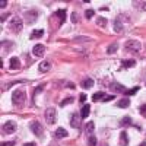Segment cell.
<instances>
[{"label":"cell","mask_w":146,"mask_h":146,"mask_svg":"<svg viewBox=\"0 0 146 146\" xmlns=\"http://www.w3.org/2000/svg\"><path fill=\"white\" fill-rule=\"evenodd\" d=\"M25 100H27V95L22 89H18V91H15L13 94H12V104H13L15 107H19V108L23 107Z\"/></svg>","instance_id":"6da1fadb"},{"label":"cell","mask_w":146,"mask_h":146,"mask_svg":"<svg viewBox=\"0 0 146 146\" xmlns=\"http://www.w3.org/2000/svg\"><path fill=\"white\" fill-rule=\"evenodd\" d=\"M115 96L114 95H107L105 92H102V91H100V92H96V94H94L92 95V100L96 102V101H102V102H107V101H111V100H114Z\"/></svg>","instance_id":"7a4b0ae2"},{"label":"cell","mask_w":146,"mask_h":146,"mask_svg":"<svg viewBox=\"0 0 146 146\" xmlns=\"http://www.w3.org/2000/svg\"><path fill=\"white\" fill-rule=\"evenodd\" d=\"M22 27H23V23H22V19L15 16V18H12L10 23H9V28L13 31V32H21L22 31Z\"/></svg>","instance_id":"3957f363"},{"label":"cell","mask_w":146,"mask_h":146,"mask_svg":"<svg viewBox=\"0 0 146 146\" xmlns=\"http://www.w3.org/2000/svg\"><path fill=\"white\" fill-rule=\"evenodd\" d=\"M45 120L48 124H54L57 121V111L54 108H47L45 110Z\"/></svg>","instance_id":"277c9868"},{"label":"cell","mask_w":146,"mask_h":146,"mask_svg":"<svg viewBox=\"0 0 146 146\" xmlns=\"http://www.w3.org/2000/svg\"><path fill=\"white\" fill-rule=\"evenodd\" d=\"M124 48H126L127 51H139L140 48H142V45H140V42L136 41V40H130V41L126 42Z\"/></svg>","instance_id":"5b68a950"},{"label":"cell","mask_w":146,"mask_h":146,"mask_svg":"<svg viewBox=\"0 0 146 146\" xmlns=\"http://www.w3.org/2000/svg\"><path fill=\"white\" fill-rule=\"evenodd\" d=\"M29 129H31V131L34 133L35 136H42V131H44V129H42V126H41V123H38V121H34V123H31V126H29Z\"/></svg>","instance_id":"8992f818"},{"label":"cell","mask_w":146,"mask_h":146,"mask_svg":"<svg viewBox=\"0 0 146 146\" xmlns=\"http://www.w3.org/2000/svg\"><path fill=\"white\" fill-rule=\"evenodd\" d=\"M15 130H16V124L13 121H6L3 124V131L6 135H12V133H15Z\"/></svg>","instance_id":"52a82bcc"},{"label":"cell","mask_w":146,"mask_h":146,"mask_svg":"<svg viewBox=\"0 0 146 146\" xmlns=\"http://www.w3.org/2000/svg\"><path fill=\"white\" fill-rule=\"evenodd\" d=\"M32 53H34V56H36V57H41V56H44V53H45V47H44L42 44H36V45L32 48Z\"/></svg>","instance_id":"ba28073f"},{"label":"cell","mask_w":146,"mask_h":146,"mask_svg":"<svg viewBox=\"0 0 146 146\" xmlns=\"http://www.w3.org/2000/svg\"><path fill=\"white\" fill-rule=\"evenodd\" d=\"M80 118H82L80 114H79V115H78V114H72V117H70V126H72V127H79Z\"/></svg>","instance_id":"9c48e42d"},{"label":"cell","mask_w":146,"mask_h":146,"mask_svg":"<svg viewBox=\"0 0 146 146\" xmlns=\"http://www.w3.org/2000/svg\"><path fill=\"white\" fill-rule=\"evenodd\" d=\"M110 88H113L114 91H117V92H121V94H124V92H126V88L123 86V85L117 83V82H113L111 85H110Z\"/></svg>","instance_id":"30bf717a"},{"label":"cell","mask_w":146,"mask_h":146,"mask_svg":"<svg viewBox=\"0 0 146 146\" xmlns=\"http://www.w3.org/2000/svg\"><path fill=\"white\" fill-rule=\"evenodd\" d=\"M54 136H56L57 139H63V137L67 136V131H66V129H63V127H58V129L56 130V133H54Z\"/></svg>","instance_id":"8fae6325"},{"label":"cell","mask_w":146,"mask_h":146,"mask_svg":"<svg viewBox=\"0 0 146 146\" xmlns=\"http://www.w3.org/2000/svg\"><path fill=\"white\" fill-rule=\"evenodd\" d=\"M89 113H91V105H89V104H88V105H83L82 110H80V117H82V118H88Z\"/></svg>","instance_id":"7c38bea8"},{"label":"cell","mask_w":146,"mask_h":146,"mask_svg":"<svg viewBox=\"0 0 146 146\" xmlns=\"http://www.w3.org/2000/svg\"><path fill=\"white\" fill-rule=\"evenodd\" d=\"M92 86H94V79L88 78V79L82 80V88H85V89H89V88H92Z\"/></svg>","instance_id":"4fadbf2b"},{"label":"cell","mask_w":146,"mask_h":146,"mask_svg":"<svg viewBox=\"0 0 146 146\" xmlns=\"http://www.w3.org/2000/svg\"><path fill=\"white\" fill-rule=\"evenodd\" d=\"M44 35V29H34L32 34H31V40H35V38H41Z\"/></svg>","instance_id":"5bb4252c"},{"label":"cell","mask_w":146,"mask_h":146,"mask_svg":"<svg viewBox=\"0 0 146 146\" xmlns=\"http://www.w3.org/2000/svg\"><path fill=\"white\" fill-rule=\"evenodd\" d=\"M130 105V100L127 98V96H126V98H123V100H120L118 102H117V107H120V108H127Z\"/></svg>","instance_id":"9a60e30c"},{"label":"cell","mask_w":146,"mask_h":146,"mask_svg":"<svg viewBox=\"0 0 146 146\" xmlns=\"http://www.w3.org/2000/svg\"><path fill=\"white\" fill-rule=\"evenodd\" d=\"M9 63H10V69H12V70L19 69V60H18V57H12Z\"/></svg>","instance_id":"2e32d148"},{"label":"cell","mask_w":146,"mask_h":146,"mask_svg":"<svg viewBox=\"0 0 146 146\" xmlns=\"http://www.w3.org/2000/svg\"><path fill=\"white\" fill-rule=\"evenodd\" d=\"M56 15L60 18V23L64 22V19H66V10H64V9H58V10L56 12Z\"/></svg>","instance_id":"e0dca14e"},{"label":"cell","mask_w":146,"mask_h":146,"mask_svg":"<svg viewBox=\"0 0 146 146\" xmlns=\"http://www.w3.org/2000/svg\"><path fill=\"white\" fill-rule=\"evenodd\" d=\"M114 29H115V32H121V29H123V27H121V19H120V18H117V19L114 21Z\"/></svg>","instance_id":"ac0fdd59"},{"label":"cell","mask_w":146,"mask_h":146,"mask_svg":"<svg viewBox=\"0 0 146 146\" xmlns=\"http://www.w3.org/2000/svg\"><path fill=\"white\" fill-rule=\"evenodd\" d=\"M50 67L51 66H50V63H48V62H42L40 64V72H42V73L44 72H48V70H50Z\"/></svg>","instance_id":"d6986e66"},{"label":"cell","mask_w":146,"mask_h":146,"mask_svg":"<svg viewBox=\"0 0 146 146\" xmlns=\"http://www.w3.org/2000/svg\"><path fill=\"white\" fill-rule=\"evenodd\" d=\"M117 50H118V44H115V42H114V44H111V45H110V47L107 48V53H108V54H114Z\"/></svg>","instance_id":"ffe728a7"},{"label":"cell","mask_w":146,"mask_h":146,"mask_svg":"<svg viewBox=\"0 0 146 146\" xmlns=\"http://www.w3.org/2000/svg\"><path fill=\"white\" fill-rule=\"evenodd\" d=\"M121 64H123V67H133L136 64V62H135V60H123Z\"/></svg>","instance_id":"44dd1931"},{"label":"cell","mask_w":146,"mask_h":146,"mask_svg":"<svg viewBox=\"0 0 146 146\" xmlns=\"http://www.w3.org/2000/svg\"><path fill=\"white\" fill-rule=\"evenodd\" d=\"M94 129H95L94 121H89V123L86 124V135H92V133H94Z\"/></svg>","instance_id":"7402d4cb"},{"label":"cell","mask_w":146,"mask_h":146,"mask_svg":"<svg viewBox=\"0 0 146 146\" xmlns=\"http://www.w3.org/2000/svg\"><path fill=\"white\" fill-rule=\"evenodd\" d=\"M120 137H121V142H123L124 146L129 145V137H127V133H126V131H121V136H120Z\"/></svg>","instance_id":"603a6c76"},{"label":"cell","mask_w":146,"mask_h":146,"mask_svg":"<svg viewBox=\"0 0 146 146\" xmlns=\"http://www.w3.org/2000/svg\"><path fill=\"white\" fill-rule=\"evenodd\" d=\"M137 91H139V86H135V88H131V89H126L124 95H126V96H129V95H135Z\"/></svg>","instance_id":"cb8c5ba5"},{"label":"cell","mask_w":146,"mask_h":146,"mask_svg":"<svg viewBox=\"0 0 146 146\" xmlns=\"http://www.w3.org/2000/svg\"><path fill=\"white\" fill-rule=\"evenodd\" d=\"M88 146H96V137L94 135H89V139H88Z\"/></svg>","instance_id":"d4e9b609"},{"label":"cell","mask_w":146,"mask_h":146,"mask_svg":"<svg viewBox=\"0 0 146 146\" xmlns=\"http://www.w3.org/2000/svg\"><path fill=\"white\" fill-rule=\"evenodd\" d=\"M94 15H95V12H94L92 9H88L86 12H85V16H86V19H91Z\"/></svg>","instance_id":"484cf974"},{"label":"cell","mask_w":146,"mask_h":146,"mask_svg":"<svg viewBox=\"0 0 146 146\" xmlns=\"http://www.w3.org/2000/svg\"><path fill=\"white\" fill-rule=\"evenodd\" d=\"M131 123V118L130 117H124L123 120H121V124H123V126H129Z\"/></svg>","instance_id":"4316f807"},{"label":"cell","mask_w":146,"mask_h":146,"mask_svg":"<svg viewBox=\"0 0 146 146\" xmlns=\"http://www.w3.org/2000/svg\"><path fill=\"white\" fill-rule=\"evenodd\" d=\"M72 102H73V98H67V100L62 101V104H60V107H64V105H67V104H72Z\"/></svg>","instance_id":"83f0119b"},{"label":"cell","mask_w":146,"mask_h":146,"mask_svg":"<svg viewBox=\"0 0 146 146\" xmlns=\"http://www.w3.org/2000/svg\"><path fill=\"white\" fill-rule=\"evenodd\" d=\"M105 19H102V18H100L98 21H96V25H101V27H105Z\"/></svg>","instance_id":"f1b7e54d"},{"label":"cell","mask_w":146,"mask_h":146,"mask_svg":"<svg viewBox=\"0 0 146 146\" xmlns=\"http://www.w3.org/2000/svg\"><path fill=\"white\" fill-rule=\"evenodd\" d=\"M136 5H140V7H139L140 10H146V2H142V3L140 2H136Z\"/></svg>","instance_id":"f546056e"},{"label":"cell","mask_w":146,"mask_h":146,"mask_svg":"<svg viewBox=\"0 0 146 146\" xmlns=\"http://www.w3.org/2000/svg\"><path fill=\"white\" fill-rule=\"evenodd\" d=\"M139 110H140V114H142L143 117H146V105H142Z\"/></svg>","instance_id":"4dcf8cb0"},{"label":"cell","mask_w":146,"mask_h":146,"mask_svg":"<svg viewBox=\"0 0 146 146\" xmlns=\"http://www.w3.org/2000/svg\"><path fill=\"white\" fill-rule=\"evenodd\" d=\"M15 145V142H3L2 143V146H13Z\"/></svg>","instance_id":"1f68e13d"},{"label":"cell","mask_w":146,"mask_h":146,"mask_svg":"<svg viewBox=\"0 0 146 146\" xmlns=\"http://www.w3.org/2000/svg\"><path fill=\"white\" fill-rule=\"evenodd\" d=\"M6 5H7V3H6V0H2V2H0V7H2V9L6 7Z\"/></svg>","instance_id":"d6a6232c"},{"label":"cell","mask_w":146,"mask_h":146,"mask_svg":"<svg viewBox=\"0 0 146 146\" xmlns=\"http://www.w3.org/2000/svg\"><path fill=\"white\" fill-rule=\"evenodd\" d=\"M72 21H73V22L78 21V15H76V13H72Z\"/></svg>","instance_id":"836d02e7"},{"label":"cell","mask_w":146,"mask_h":146,"mask_svg":"<svg viewBox=\"0 0 146 146\" xmlns=\"http://www.w3.org/2000/svg\"><path fill=\"white\" fill-rule=\"evenodd\" d=\"M85 100H86V95L82 94V95H80V102H85Z\"/></svg>","instance_id":"e575fe53"},{"label":"cell","mask_w":146,"mask_h":146,"mask_svg":"<svg viewBox=\"0 0 146 146\" xmlns=\"http://www.w3.org/2000/svg\"><path fill=\"white\" fill-rule=\"evenodd\" d=\"M23 146H35V143H34V142H31V143H25Z\"/></svg>","instance_id":"d590c367"},{"label":"cell","mask_w":146,"mask_h":146,"mask_svg":"<svg viewBox=\"0 0 146 146\" xmlns=\"http://www.w3.org/2000/svg\"><path fill=\"white\" fill-rule=\"evenodd\" d=\"M139 146H146V142H143V143H140Z\"/></svg>","instance_id":"8d00e7d4"}]
</instances>
